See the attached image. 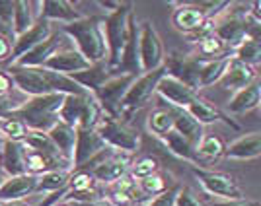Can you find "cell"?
I'll return each mask as SVG.
<instances>
[{"instance_id": "obj_1", "label": "cell", "mask_w": 261, "mask_h": 206, "mask_svg": "<svg viewBox=\"0 0 261 206\" xmlns=\"http://www.w3.org/2000/svg\"><path fill=\"white\" fill-rule=\"evenodd\" d=\"M12 84L20 87L28 96H49V94H63V96H82L88 94L84 87H80L76 82H72L65 74H57L47 68H25V66H8Z\"/></svg>"}, {"instance_id": "obj_2", "label": "cell", "mask_w": 261, "mask_h": 206, "mask_svg": "<svg viewBox=\"0 0 261 206\" xmlns=\"http://www.w3.org/2000/svg\"><path fill=\"white\" fill-rule=\"evenodd\" d=\"M61 33L76 41V51L90 65L108 63V41H106V30H103V18L84 16L78 22L65 23L61 27Z\"/></svg>"}, {"instance_id": "obj_3", "label": "cell", "mask_w": 261, "mask_h": 206, "mask_svg": "<svg viewBox=\"0 0 261 206\" xmlns=\"http://www.w3.org/2000/svg\"><path fill=\"white\" fill-rule=\"evenodd\" d=\"M63 101H65L63 94L35 96V98L28 99L25 103H22L20 107L6 111L4 117L20 121L28 130L49 132L59 123V111L63 107Z\"/></svg>"}, {"instance_id": "obj_4", "label": "cell", "mask_w": 261, "mask_h": 206, "mask_svg": "<svg viewBox=\"0 0 261 206\" xmlns=\"http://www.w3.org/2000/svg\"><path fill=\"white\" fill-rule=\"evenodd\" d=\"M130 4H121L115 12L103 18V30H106V41H108V68L111 74H115L119 66L121 54L129 37V20L133 16Z\"/></svg>"}, {"instance_id": "obj_5", "label": "cell", "mask_w": 261, "mask_h": 206, "mask_svg": "<svg viewBox=\"0 0 261 206\" xmlns=\"http://www.w3.org/2000/svg\"><path fill=\"white\" fill-rule=\"evenodd\" d=\"M103 111L96 96L88 92L82 96H65L63 107L59 111V121L72 129H94Z\"/></svg>"}, {"instance_id": "obj_6", "label": "cell", "mask_w": 261, "mask_h": 206, "mask_svg": "<svg viewBox=\"0 0 261 206\" xmlns=\"http://www.w3.org/2000/svg\"><path fill=\"white\" fill-rule=\"evenodd\" d=\"M94 130L99 134V138L106 142L108 148H115L119 152H137L141 146V136L137 130L121 123L117 117H109L106 113L99 117Z\"/></svg>"}, {"instance_id": "obj_7", "label": "cell", "mask_w": 261, "mask_h": 206, "mask_svg": "<svg viewBox=\"0 0 261 206\" xmlns=\"http://www.w3.org/2000/svg\"><path fill=\"white\" fill-rule=\"evenodd\" d=\"M164 74H166V66H160L158 70H152V72H146V74L135 78L129 90H127V94H125V98L121 99L119 115L141 109L156 94V86H158V82Z\"/></svg>"}, {"instance_id": "obj_8", "label": "cell", "mask_w": 261, "mask_h": 206, "mask_svg": "<svg viewBox=\"0 0 261 206\" xmlns=\"http://www.w3.org/2000/svg\"><path fill=\"white\" fill-rule=\"evenodd\" d=\"M139 61H141L142 74L158 70L166 61L160 35L150 22L139 23Z\"/></svg>"}, {"instance_id": "obj_9", "label": "cell", "mask_w": 261, "mask_h": 206, "mask_svg": "<svg viewBox=\"0 0 261 206\" xmlns=\"http://www.w3.org/2000/svg\"><path fill=\"white\" fill-rule=\"evenodd\" d=\"M135 74H111V76L98 87V92L94 94L98 99L101 111L109 117H117L119 119V105L121 99L125 98L127 90L135 80Z\"/></svg>"}, {"instance_id": "obj_10", "label": "cell", "mask_w": 261, "mask_h": 206, "mask_svg": "<svg viewBox=\"0 0 261 206\" xmlns=\"http://www.w3.org/2000/svg\"><path fill=\"white\" fill-rule=\"evenodd\" d=\"M193 173H195L201 187L207 191L208 195L220 196L224 200L244 198V193H242L240 185L230 175L220 173V171H211V169H203V167H193Z\"/></svg>"}, {"instance_id": "obj_11", "label": "cell", "mask_w": 261, "mask_h": 206, "mask_svg": "<svg viewBox=\"0 0 261 206\" xmlns=\"http://www.w3.org/2000/svg\"><path fill=\"white\" fill-rule=\"evenodd\" d=\"M203 65V58L193 56V54H179L174 53L170 54L164 66H166V74L174 76L175 80L184 82L185 86H189L191 90H199V70Z\"/></svg>"}, {"instance_id": "obj_12", "label": "cell", "mask_w": 261, "mask_h": 206, "mask_svg": "<svg viewBox=\"0 0 261 206\" xmlns=\"http://www.w3.org/2000/svg\"><path fill=\"white\" fill-rule=\"evenodd\" d=\"M108 146L99 138V134L94 129H76V146L72 156V167L80 169L86 162H90L94 156L103 152Z\"/></svg>"}, {"instance_id": "obj_13", "label": "cell", "mask_w": 261, "mask_h": 206, "mask_svg": "<svg viewBox=\"0 0 261 206\" xmlns=\"http://www.w3.org/2000/svg\"><path fill=\"white\" fill-rule=\"evenodd\" d=\"M156 94L162 96L168 103H172L174 109H185L193 99H195L197 92L191 90L189 86H185L184 82L175 80L174 76L170 74H164L156 86Z\"/></svg>"}, {"instance_id": "obj_14", "label": "cell", "mask_w": 261, "mask_h": 206, "mask_svg": "<svg viewBox=\"0 0 261 206\" xmlns=\"http://www.w3.org/2000/svg\"><path fill=\"white\" fill-rule=\"evenodd\" d=\"M255 80H257L255 68H251V66L244 65V63H240V61L230 56L228 65H226V70H224V74H222L220 80L217 82V86L220 87V90L238 92L242 87L250 86L251 82H255Z\"/></svg>"}, {"instance_id": "obj_15", "label": "cell", "mask_w": 261, "mask_h": 206, "mask_svg": "<svg viewBox=\"0 0 261 206\" xmlns=\"http://www.w3.org/2000/svg\"><path fill=\"white\" fill-rule=\"evenodd\" d=\"M49 35H51V23L41 20V18H37V22L33 23L28 32L18 35L14 39V47L10 49V65L14 61H18L22 54L32 51L35 45L43 43Z\"/></svg>"}, {"instance_id": "obj_16", "label": "cell", "mask_w": 261, "mask_h": 206, "mask_svg": "<svg viewBox=\"0 0 261 206\" xmlns=\"http://www.w3.org/2000/svg\"><path fill=\"white\" fill-rule=\"evenodd\" d=\"M90 66L92 65L88 63L82 54L78 53L76 49H63V51H57L41 68H47V70L57 72V74L70 76V74H76V72L86 70Z\"/></svg>"}, {"instance_id": "obj_17", "label": "cell", "mask_w": 261, "mask_h": 206, "mask_svg": "<svg viewBox=\"0 0 261 206\" xmlns=\"http://www.w3.org/2000/svg\"><path fill=\"white\" fill-rule=\"evenodd\" d=\"M37 175L23 173L18 177H8L0 185V202H20L25 196L35 195Z\"/></svg>"}, {"instance_id": "obj_18", "label": "cell", "mask_w": 261, "mask_h": 206, "mask_svg": "<svg viewBox=\"0 0 261 206\" xmlns=\"http://www.w3.org/2000/svg\"><path fill=\"white\" fill-rule=\"evenodd\" d=\"M61 37H63L61 32L51 33L43 43L35 45L32 51H28L25 54H22V56H20L18 61H14L12 65L25 66V68H41V66L59 51V47H61Z\"/></svg>"}, {"instance_id": "obj_19", "label": "cell", "mask_w": 261, "mask_h": 206, "mask_svg": "<svg viewBox=\"0 0 261 206\" xmlns=\"http://www.w3.org/2000/svg\"><path fill=\"white\" fill-rule=\"evenodd\" d=\"M0 165L8 177L28 173L25 171V146L22 142L4 140L0 146Z\"/></svg>"}, {"instance_id": "obj_20", "label": "cell", "mask_w": 261, "mask_h": 206, "mask_svg": "<svg viewBox=\"0 0 261 206\" xmlns=\"http://www.w3.org/2000/svg\"><path fill=\"white\" fill-rule=\"evenodd\" d=\"M39 18L45 22H61V23H72L78 22L80 18H84L76 10V4L68 2V0H45L39 2Z\"/></svg>"}, {"instance_id": "obj_21", "label": "cell", "mask_w": 261, "mask_h": 206, "mask_svg": "<svg viewBox=\"0 0 261 206\" xmlns=\"http://www.w3.org/2000/svg\"><path fill=\"white\" fill-rule=\"evenodd\" d=\"M205 22H207L205 14L191 2L179 4L172 14V23L175 30L181 33H197Z\"/></svg>"}, {"instance_id": "obj_22", "label": "cell", "mask_w": 261, "mask_h": 206, "mask_svg": "<svg viewBox=\"0 0 261 206\" xmlns=\"http://www.w3.org/2000/svg\"><path fill=\"white\" fill-rule=\"evenodd\" d=\"M261 154V134L259 132H250L240 136L224 148V156L228 160H255Z\"/></svg>"}, {"instance_id": "obj_23", "label": "cell", "mask_w": 261, "mask_h": 206, "mask_svg": "<svg viewBox=\"0 0 261 206\" xmlns=\"http://www.w3.org/2000/svg\"><path fill=\"white\" fill-rule=\"evenodd\" d=\"M259 101H261V84L255 80V82H251L250 86L234 92V96L230 98L226 109H228L230 113H234V115H242V113H250V111L259 107Z\"/></svg>"}, {"instance_id": "obj_24", "label": "cell", "mask_w": 261, "mask_h": 206, "mask_svg": "<svg viewBox=\"0 0 261 206\" xmlns=\"http://www.w3.org/2000/svg\"><path fill=\"white\" fill-rule=\"evenodd\" d=\"M88 173L92 175L94 181H99V183H115L119 177L127 173V160L121 158V154L113 152L99 165L92 167Z\"/></svg>"}, {"instance_id": "obj_25", "label": "cell", "mask_w": 261, "mask_h": 206, "mask_svg": "<svg viewBox=\"0 0 261 206\" xmlns=\"http://www.w3.org/2000/svg\"><path fill=\"white\" fill-rule=\"evenodd\" d=\"M47 136L51 138L55 148L59 150L61 158H65L68 163H72V156H74V146H76V129L68 127L66 123L59 121L53 129L47 132Z\"/></svg>"}, {"instance_id": "obj_26", "label": "cell", "mask_w": 261, "mask_h": 206, "mask_svg": "<svg viewBox=\"0 0 261 206\" xmlns=\"http://www.w3.org/2000/svg\"><path fill=\"white\" fill-rule=\"evenodd\" d=\"M111 76L108 68V63H98V65H92L90 68L82 70V72H76V74H70V80L76 82L80 87H84L90 94H96L98 87Z\"/></svg>"}, {"instance_id": "obj_27", "label": "cell", "mask_w": 261, "mask_h": 206, "mask_svg": "<svg viewBox=\"0 0 261 206\" xmlns=\"http://www.w3.org/2000/svg\"><path fill=\"white\" fill-rule=\"evenodd\" d=\"M184 111L187 113V115H191V117H193L201 127H205V125H213V123H217V121L224 119V117H222V113H220L217 107H213L208 101L201 99L199 96H195V99H193V101H191ZM224 121H226L228 125H232V127H236L232 121H228V119H224Z\"/></svg>"}, {"instance_id": "obj_28", "label": "cell", "mask_w": 261, "mask_h": 206, "mask_svg": "<svg viewBox=\"0 0 261 206\" xmlns=\"http://www.w3.org/2000/svg\"><path fill=\"white\" fill-rule=\"evenodd\" d=\"M174 130L177 134H181L185 140L189 142L193 148H197V144L201 142V138L205 136L203 127L197 123L191 115H187L184 109H175V123Z\"/></svg>"}, {"instance_id": "obj_29", "label": "cell", "mask_w": 261, "mask_h": 206, "mask_svg": "<svg viewBox=\"0 0 261 206\" xmlns=\"http://www.w3.org/2000/svg\"><path fill=\"white\" fill-rule=\"evenodd\" d=\"M240 63L248 66H257L261 61V43L259 37H251V35H246L242 41H240L236 47H234V56Z\"/></svg>"}, {"instance_id": "obj_30", "label": "cell", "mask_w": 261, "mask_h": 206, "mask_svg": "<svg viewBox=\"0 0 261 206\" xmlns=\"http://www.w3.org/2000/svg\"><path fill=\"white\" fill-rule=\"evenodd\" d=\"M59 160L61 158L51 156V154L35 152V150L25 148V171L30 175H41L47 173V171H53L59 165Z\"/></svg>"}, {"instance_id": "obj_31", "label": "cell", "mask_w": 261, "mask_h": 206, "mask_svg": "<svg viewBox=\"0 0 261 206\" xmlns=\"http://www.w3.org/2000/svg\"><path fill=\"white\" fill-rule=\"evenodd\" d=\"M228 61L230 56H218V58L203 61L201 70H199V87L215 86L218 80H220V76L224 74Z\"/></svg>"}, {"instance_id": "obj_32", "label": "cell", "mask_w": 261, "mask_h": 206, "mask_svg": "<svg viewBox=\"0 0 261 206\" xmlns=\"http://www.w3.org/2000/svg\"><path fill=\"white\" fill-rule=\"evenodd\" d=\"M175 109H156L148 115V130L156 136H166L170 130H174Z\"/></svg>"}, {"instance_id": "obj_33", "label": "cell", "mask_w": 261, "mask_h": 206, "mask_svg": "<svg viewBox=\"0 0 261 206\" xmlns=\"http://www.w3.org/2000/svg\"><path fill=\"white\" fill-rule=\"evenodd\" d=\"M164 142H166L168 150L174 154V156H177V158L187 160V162H193V163L199 162V156H197L195 148L185 140L181 134H177L175 130H170V132L164 136Z\"/></svg>"}, {"instance_id": "obj_34", "label": "cell", "mask_w": 261, "mask_h": 206, "mask_svg": "<svg viewBox=\"0 0 261 206\" xmlns=\"http://www.w3.org/2000/svg\"><path fill=\"white\" fill-rule=\"evenodd\" d=\"M33 2L28 0H14V33L16 37L25 33L33 23L37 22L33 16Z\"/></svg>"}, {"instance_id": "obj_35", "label": "cell", "mask_w": 261, "mask_h": 206, "mask_svg": "<svg viewBox=\"0 0 261 206\" xmlns=\"http://www.w3.org/2000/svg\"><path fill=\"white\" fill-rule=\"evenodd\" d=\"M68 177L70 175L66 171H59V169L37 175V191L35 193H57L61 189H66Z\"/></svg>"}, {"instance_id": "obj_36", "label": "cell", "mask_w": 261, "mask_h": 206, "mask_svg": "<svg viewBox=\"0 0 261 206\" xmlns=\"http://www.w3.org/2000/svg\"><path fill=\"white\" fill-rule=\"evenodd\" d=\"M224 142L220 140V136L217 134H205L201 142L197 144L195 152L197 156H203V158H208V160H217L220 156H224Z\"/></svg>"}, {"instance_id": "obj_37", "label": "cell", "mask_w": 261, "mask_h": 206, "mask_svg": "<svg viewBox=\"0 0 261 206\" xmlns=\"http://www.w3.org/2000/svg\"><path fill=\"white\" fill-rule=\"evenodd\" d=\"M224 49H226V45L222 43L220 39H218L215 33H211V35H205V37H201L199 41H197V51H199V58H215V56H224Z\"/></svg>"}, {"instance_id": "obj_38", "label": "cell", "mask_w": 261, "mask_h": 206, "mask_svg": "<svg viewBox=\"0 0 261 206\" xmlns=\"http://www.w3.org/2000/svg\"><path fill=\"white\" fill-rule=\"evenodd\" d=\"M0 37L14 41V0H0Z\"/></svg>"}, {"instance_id": "obj_39", "label": "cell", "mask_w": 261, "mask_h": 206, "mask_svg": "<svg viewBox=\"0 0 261 206\" xmlns=\"http://www.w3.org/2000/svg\"><path fill=\"white\" fill-rule=\"evenodd\" d=\"M28 134V129L23 127V123L16 119H2L0 121V138L2 140L22 142Z\"/></svg>"}, {"instance_id": "obj_40", "label": "cell", "mask_w": 261, "mask_h": 206, "mask_svg": "<svg viewBox=\"0 0 261 206\" xmlns=\"http://www.w3.org/2000/svg\"><path fill=\"white\" fill-rule=\"evenodd\" d=\"M158 169H160V163H158L156 158H152V156H142V158H139L137 162L133 163L130 175H133L135 179H144V177H148V175L158 173Z\"/></svg>"}, {"instance_id": "obj_41", "label": "cell", "mask_w": 261, "mask_h": 206, "mask_svg": "<svg viewBox=\"0 0 261 206\" xmlns=\"http://www.w3.org/2000/svg\"><path fill=\"white\" fill-rule=\"evenodd\" d=\"M172 185L166 183V177L160 173H154V175H148V177H144V179H139V189H141L142 193H146V195H160L164 191H168Z\"/></svg>"}, {"instance_id": "obj_42", "label": "cell", "mask_w": 261, "mask_h": 206, "mask_svg": "<svg viewBox=\"0 0 261 206\" xmlns=\"http://www.w3.org/2000/svg\"><path fill=\"white\" fill-rule=\"evenodd\" d=\"M179 189H181V185L174 183L168 191H164V193L154 196L146 206H175V196L179 193Z\"/></svg>"}, {"instance_id": "obj_43", "label": "cell", "mask_w": 261, "mask_h": 206, "mask_svg": "<svg viewBox=\"0 0 261 206\" xmlns=\"http://www.w3.org/2000/svg\"><path fill=\"white\" fill-rule=\"evenodd\" d=\"M175 206H205L199 198L195 196V193L187 187H181L179 193L175 196Z\"/></svg>"}, {"instance_id": "obj_44", "label": "cell", "mask_w": 261, "mask_h": 206, "mask_svg": "<svg viewBox=\"0 0 261 206\" xmlns=\"http://www.w3.org/2000/svg\"><path fill=\"white\" fill-rule=\"evenodd\" d=\"M211 206H261L257 200H248V198H236V200H220Z\"/></svg>"}, {"instance_id": "obj_45", "label": "cell", "mask_w": 261, "mask_h": 206, "mask_svg": "<svg viewBox=\"0 0 261 206\" xmlns=\"http://www.w3.org/2000/svg\"><path fill=\"white\" fill-rule=\"evenodd\" d=\"M70 202H74V200H70ZM74 206H113L109 202V198H92V200H76Z\"/></svg>"}, {"instance_id": "obj_46", "label": "cell", "mask_w": 261, "mask_h": 206, "mask_svg": "<svg viewBox=\"0 0 261 206\" xmlns=\"http://www.w3.org/2000/svg\"><path fill=\"white\" fill-rule=\"evenodd\" d=\"M14 86L12 84L10 76L6 74V72H0V96H4V94H8L10 92V87Z\"/></svg>"}, {"instance_id": "obj_47", "label": "cell", "mask_w": 261, "mask_h": 206, "mask_svg": "<svg viewBox=\"0 0 261 206\" xmlns=\"http://www.w3.org/2000/svg\"><path fill=\"white\" fill-rule=\"evenodd\" d=\"M10 49H12L10 41H6V39L0 37V61L6 58V56H10Z\"/></svg>"}, {"instance_id": "obj_48", "label": "cell", "mask_w": 261, "mask_h": 206, "mask_svg": "<svg viewBox=\"0 0 261 206\" xmlns=\"http://www.w3.org/2000/svg\"><path fill=\"white\" fill-rule=\"evenodd\" d=\"M53 206H74V202H70V200H66V198H63V200H59L57 204Z\"/></svg>"}, {"instance_id": "obj_49", "label": "cell", "mask_w": 261, "mask_h": 206, "mask_svg": "<svg viewBox=\"0 0 261 206\" xmlns=\"http://www.w3.org/2000/svg\"><path fill=\"white\" fill-rule=\"evenodd\" d=\"M6 179H8V175L4 173V169H2V165H0V185L4 183V181H6Z\"/></svg>"}, {"instance_id": "obj_50", "label": "cell", "mask_w": 261, "mask_h": 206, "mask_svg": "<svg viewBox=\"0 0 261 206\" xmlns=\"http://www.w3.org/2000/svg\"><path fill=\"white\" fill-rule=\"evenodd\" d=\"M2 206H25L22 202H2Z\"/></svg>"}, {"instance_id": "obj_51", "label": "cell", "mask_w": 261, "mask_h": 206, "mask_svg": "<svg viewBox=\"0 0 261 206\" xmlns=\"http://www.w3.org/2000/svg\"><path fill=\"white\" fill-rule=\"evenodd\" d=\"M2 142H4V140H2V138H0V146H2Z\"/></svg>"}, {"instance_id": "obj_52", "label": "cell", "mask_w": 261, "mask_h": 206, "mask_svg": "<svg viewBox=\"0 0 261 206\" xmlns=\"http://www.w3.org/2000/svg\"><path fill=\"white\" fill-rule=\"evenodd\" d=\"M0 206H2V202H0Z\"/></svg>"}]
</instances>
